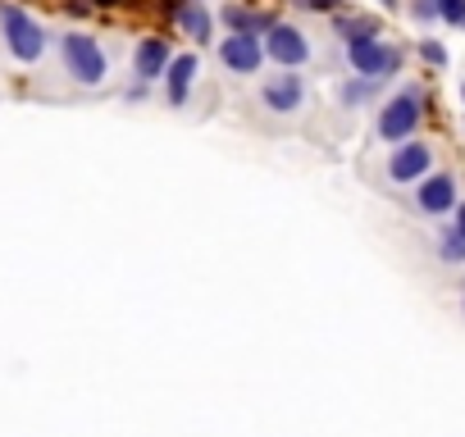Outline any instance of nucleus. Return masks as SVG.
Returning <instances> with one entry per match:
<instances>
[{"label": "nucleus", "instance_id": "obj_1", "mask_svg": "<svg viewBox=\"0 0 465 437\" xmlns=\"http://www.w3.org/2000/svg\"><path fill=\"white\" fill-rule=\"evenodd\" d=\"M59 64L69 73V83L83 87V92H96V87L110 83V55L87 32H64L59 37Z\"/></svg>", "mask_w": 465, "mask_h": 437}, {"label": "nucleus", "instance_id": "obj_2", "mask_svg": "<svg viewBox=\"0 0 465 437\" xmlns=\"http://www.w3.org/2000/svg\"><path fill=\"white\" fill-rule=\"evenodd\" d=\"M0 37H5V46L19 64H41L46 50H50L46 23L32 19L28 10H19V5H0Z\"/></svg>", "mask_w": 465, "mask_h": 437}, {"label": "nucleus", "instance_id": "obj_3", "mask_svg": "<svg viewBox=\"0 0 465 437\" xmlns=\"http://www.w3.org/2000/svg\"><path fill=\"white\" fill-rule=\"evenodd\" d=\"M306 105H310V87L292 68H279V73H270V78L260 83V110L270 119H297Z\"/></svg>", "mask_w": 465, "mask_h": 437}, {"label": "nucleus", "instance_id": "obj_4", "mask_svg": "<svg viewBox=\"0 0 465 437\" xmlns=\"http://www.w3.org/2000/svg\"><path fill=\"white\" fill-rule=\"evenodd\" d=\"M343 55H347V68L365 83H383V78H392V73L402 68V50L379 41V37H356V41H347Z\"/></svg>", "mask_w": 465, "mask_h": 437}, {"label": "nucleus", "instance_id": "obj_5", "mask_svg": "<svg viewBox=\"0 0 465 437\" xmlns=\"http://www.w3.org/2000/svg\"><path fill=\"white\" fill-rule=\"evenodd\" d=\"M260 50H264V59H274L279 68H292V73L315 59V41L297 23H270L260 37Z\"/></svg>", "mask_w": 465, "mask_h": 437}, {"label": "nucleus", "instance_id": "obj_6", "mask_svg": "<svg viewBox=\"0 0 465 437\" xmlns=\"http://www.w3.org/2000/svg\"><path fill=\"white\" fill-rule=\"evenodd\" d=\"M425 105V96L416 92V87H407V92H397L383 110H379V123H374V132H379V141H411V132H416V123H420V110Z\"/></svg>", "mask_w": 465, "mask_h": 437}, {"label": "nucleus", "instance_id": "obj_7", "mask_svg": "<svg viewBox=\"0 0 465 437\" xmlns=\"http://www.w3.org/2000/svg\"><path fill=\"white\" fill-rule=\"evenodd\" d=\"M219 64L233 73V78H255V73L264 68V50H260V37H237L228 32L219 46H215Z\"/></svg>", "mask_w": 465, "mask_h": 437}, {"label": "nucleus", "instance_id": "obj_8", "mask_svg": "<svg viewBox=\"0 0 465 437\" xmlns=\"http://www.w3.org/2000/svg\"><path fill=\"white\" fill-rule=\"evenodd\" d=\"M429 169H434V151L425 141H402L392 151V160H388V178L392 183H420V178H429Z\"/></svg>", "mask_w": 465, "mask_h": 437}, {"label": "nucleus", "instance_id": "obj_9", "mask_svg": "<svg viewBox=\"0 0 465 437\" xmlns=\"http://www.w3.org/2000/svg\"><path fill=\"white\" fill-rule=\"evenodd\" d=\"M196 68H201V59H196L192 50H183L178 59H169V68H165V96H169V105H174V110H183V105L192 101Z\"/></svg>", "mask_w": 465, "mask_h": 437}, {"label": "nucleus", "instance_id": "obj_10", "mask_svg": "<svg viewBox=\"0 0 465 437\" xmlns=\"http://www.w3.org/2000/svg\"><path fill=\"white\" fill-rule=\"evenodd\" d=\"M169 41L165 37H142L138 50H132V73H138V83H156L165 78V68H169Z\"/></svg>", "mask_w": 465, "mask_h": 437}, {"label": "nucleus", "instance_id": "obj_11", "mask_svg": "<svg viewBox=\"0 0 465 437\" xmlns=\"http://www.w3.org/2000/svg\"><path fill=\"white\" fill-rule=\"evenodd\" d=\"M416 205H420L425 214H452V210H456V178H452V174H429V178H420Z\"/></svg>", "mask_w": 465, "mask_h": 437}, {"label": "nucleus", "instance_id": "obj_12", "mask_svg": "<svg viewBox=\"0 0 465 437\" xmlns=\"http://www.w3.org/2000/svg\"><path fill=\"white\" fill-rule=\"evenodd\" d=\"M174 19H178V28H183L192 41H210V14H206L201 0H183V5L174 10Z\"/></svg>", "mask_w": 465, "mask_h": 437}, {"label": "nucleus", "instance_id": "obj_13", "mask_svg": "<svg viewBox=\"0 0 465 437\" xmlns=\"http://www.w3.org/2000/svg\"><path fill=\"white\" fill-rule=\"evenodd\" d=\"M219 19H224L228 32H237V37H260L264 28L274 23V19H264V14H255V10H246V5H224Z\"/></svg>", "mask_w": 465, "mask_h": 437}, {"label": "nucleus", "instance_id": "obj_14", "mask_svg": "<svg viewBox=\"0 0 465 437\" xmlns=\"http://www.w3.org/2000/svg\"><path fill=\"white\" fill-rule=\"evenodd\" d=\"M338 37L343 41H356V37H379L370 19H338Z\"/></svg>", "mask_w": 465, "mask_h": 437}, {"label": "nucleus", "instance_id": "obj_15", "mask_svg": "<svg viewBox=\"0 0 465 437\" xmlns=\"http://www.w3.org/2000/svg\"><path fill=\"white\" fill-rule=\"evenodd\" d=\"M374 96V83H365V78H352L347 87H343V105H361V101H370Z\"/></svg>", "mask_w": 465, "mask_h": 437}, {"label": "nucleus", "instance_id": "obj_16", "mask_svg": "<svg viewBox=\"0 0 465 437\" xmlns=\"http://www.w3.org/2000/svg\"><path fill=\"white\" fill-rule=\"evenodd\" d=\"M434 10L447 23H465V0H434Z\"/></svg>", "mask_w": 465, "mask_h": 437}, {"label": "nucleus", "instance_id": "obj_17", "mask_svg": "<svg viewBox=\"0 0 465 437\" xmlns=\"http://www.w3.org/2000/svg\"><path fill=\"white\" fill-rule=\"evenodd\" d=\"M438 255H443L447 264H461V260H465V242H461L456 233H447V237H443V246H438Z\"/></svg>", "mask_w": 465, "mask_h": 437}, {"label": "nucleus", "instance_id": "obj_18", "mask_svg": "<svg viewBox=\"0 0 465 437\" xmlns=\"http://www.w3.org/2000/svg\"><path fill=\"white\" fill-rule=\"evenodd\" d=\"M343 0H297V10H306V14H324V10H338Z\"/></svg>", "mask_w": 465, "mask_h": 437}, {"label": "nucleus", "instance_id": "obj_19", "mask_svg": "<svg viewBox=\"0 0 465 437\" xmlns=\"http://www.w3.org/2000/svg\"><path fill=\"white\" fill-rule=\"evenodd\" d=\"M420 55H425V59H429V64H438V68H443V64H447V50H443V46H438V41H420Z\"/></svg>", "mask_w": 465, "mask_h": 437}, {"label": "nucleus", "instance_id": "obj_20", "mask_svg": "<svg viewBox=\"0 0 465 437\" xmlns=\"http://www.w3.org/2000/svg\"><path fill=\"white\" fill-rule=\"evenodd\" d=\"M416 14H420V19H438V10H434V0H416Z\"/></svg>", "mask_w": 465, "mask_h": 437}, {"label": "nucleus", "instance_id": "obj_21", "mask_svg": "<svg viewBox=\"0 0 465 437\" xmlns=\"http://www.w3.org/2000/svg\"><path fill=\"white\" fill-rule=\"evenodd\" d=\"M461 242H465V205H456V228H452Z\"/></svg>", "mask_w": 465, "mask_h": 437}, {"label": "nucleus", "instance_id": "obj_22", "mask_svg": "<svg viewBox=\"0 0 465 437\" xmlns=\"http://www.w3.org/2000/svg\"><path fill=\"white\" fill-rule=\"evenodd\" d=\"M379 5H383V10H397V0H379Z\"/></svg>", "mask_w": 465, "mask_h": 437}, {"label": "nucleus", "instance_id": "obj_23", "mask_svg": "<svg viewBox=\"0 0 465 437\" xmlns=\"http://www.w3.org/2000/svg\"><path fill=\"white\" fill-rule=\"evenodd\" d=\"M96 5H119V0H96Z\"/></svg>", "mask_w": 465, "mask_h": 437}, {"label": "nucleus", "instance_id": "obj_24", "mask_svg": "<svg viewBox=\"0 0 465 437\" xmlns=\"http://www.w3.org/2000/svg\"><path fill=\"white\" fill-rule=\"evenodd\" d=\"M461 96H465V87H461Z\"/></svg>", "mask_w": 465, "mask_h": 437}]
</instances>
